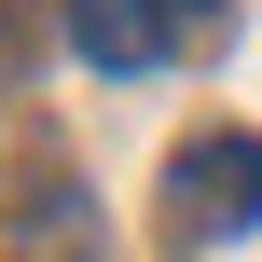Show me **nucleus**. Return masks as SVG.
Masks as SVG:
<instances>
[{
  "label": "nucleus",
  "instance_id": "obj_1",
  "mask_svg": "<svg viewBox=\"0 0 262 262\" xmlns=\"http://www.w3.org/2000/svg\"><path fill=\"white\" fill-rule=\"evenodd\" d=\"M166 221L180 235H249L262 221V138L249 124H207V138L166 152Z\"/></svg>",
  "mask_w": 262,
  "mask_h": 262
},
{
  "label": "nucleus",
  "instance_id": "obj_2",
  "mask_svg": "<svg viewBox=\"0 0 262 262\" xmlns=\"http://www.w3.org/2000/svg\"><path fill=\"white\" fill-rule=\"evenodd\" d=\"M69 55L111 69V83H138V69H166V14L152 0H69Z\"/></svg>",
  "mask_w": 262,
  "mask_h": 262
},
{
  "label": "nucleus",
  "instance_id": "obj_3",
  "mask_svg": "<svg viewBox=\"0 0 262 262\" xmlns=\"http://www.w3.org/2000/svg\"><path fill=\"white\" fill-rule=\"evenodd\" d=\"M152 14H166V28H193V14H221V0H152Z\"/></svg>",
  "mask_w": 262,
  "mask_h": 262
}]
</instances>
